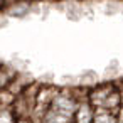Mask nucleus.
Listing matches in <instances>:
<instances>
[{"label":"nucleus","mask_w":123,"mask_h":123,"mask_svg":"<svg viewBox=\"0 0 123 123\" xmlns=\"http://www.w3.org/2000/svg\"><path fill=\"white\" fill-rule=\"evenodd\" d=\"M12 79H14L12 69H9L4 64H0V91L5 89V88H9V84L12 83Z\"/></svg>","instance_id":"39448f33"},{"label":"nucleus","mask_w":123,"mask_h":123,"mask_svg":"<svg viewBox=\"0 0 123 123\" xmlns=\"http://www.w3.org/2000/svg\"><path fill=\"white\" fill-rule=\"evenodd\" d=\"M94 113L96 110L91 106L89 101H81L74 111L73 123H93L94 121Z\"/></svg>","instance_id":"7ed1b4c3"},{"label":"nucleus","mask_w":123,"mask_h":123,"mask_svg":"<svg viewBox=\"0 0 123 123\" xmlns=\"http://www.w3.org/2000/svg\"><path fill=\"white\" fill-rule=\"evenodd\" d=\"M17 118L14 115V111L9 108V110H0V123H15Z\"/></svg>","instance_id":"423d86ee"},{"label":"nucleus","mask_w":123,"mask_h":123,"mask_svg":"<svg viewBox=\"0 0 123 123\" xmlns=\"http://www.w3.org/2000/svg\"><path fill=\"white\" fill-rule=\"evenodd\" d=\"M93 123H118V118H116V113H113V111L96 110Z\"/></svg>","instance_id":"20e7f679"},{"label":"nucleus","mask_w":123,"mask_h":123,"mask_svg":"<svg viewBox=\"0 0 123 123\" xmlns=\"http://www.w3.org/2000/svg\"><path fill=\"white\" fill-rule=\"evenodd\" d=\"M15 123H36L32 118H20V120H17Z\"/></svg>","instance_id":"0eeeda50"},{"label":"nucleus","mask_w":123,"mask_h":123,"mask_svg":"<svg viewBox=\"0 0 123 123\" xmlns=\"http://www.w3.org/2000/svg\"><path fill=\"white\" fill-rule=\"evenodd\" d=\"M61 89H57L56 86H41L39 88V93H37V98H36V105H34V113H32V120L34 121H41L46 113L49 111V108L52 106L56 96L59 94Z\"/></svg>","instance_id":"f03ea898"},{"label":"nucleus","mask_w":123,"mask_h":123,"mask_svg":"<svg viewBox=\"0 0 123 123\" xmlns=\"http://www.w3.org/2000/svg\"><path fill=\"white\" fill-rule=\"evenodd\" d=\"M88 101L91 103L94 110L118 113V110L121 108V88L116 86L115 83L98 84L89 89Z\"/></svg>","instance_id":"f257e3e1"},{"label":"nucleus","mask_w":123,"mask_h":123,"mask_svg":"<svg viewBox=\"0 0 123 123\" xmlns=\"http://www.w3.org/2000/svg\"><path fill=\"white\" fill-rule=\"evenodd\" d=\"M4 4H5V0H0V7H2Z\"/></svg>","instance_id":"6e6552de"}]
</instances>
